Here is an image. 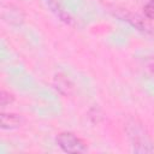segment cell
<instances>
[{
  "label": "cell",
  "instance_id": "cell-1",
  "mask_svg": "<svg viewBox=\"0 0 154 154\" xmlns=\"http://www.w3.org/2000/svg\"><path fill=\"white\" fill-rule=\"evenodd\" d=\"M126 136L130 141L134 152L137 153H150L154 150V143L143 125V123L137 118H129L124 125Z\"/></svg>",
  "mask_w": 154,
  "mask_h": 154
},
{
  "label": "cell",
  "instance_id": "cell-2",
  "mask_svg": "<svg viewBox=\"0 0 154 154\" xmlns=\"http://www.w3.org/2000/svg\"><path fill=\"white\" fill-rule=\"evenodd\" d=\"M58 147L66 153H84L87 150L85 142L72 132H61L57 137Z\"/></svg>",
  "mask_w": 154,
  "mask_h": 154
},
{
  "label": "cell",
  "instance_id": "cell-3",
  "mask_svg": "<svg viewBox=\"0 0 154 154\" xmlns=\"http://www.w3.org/2000/svg\"><path fill=\"white\" fill-rule=\"evenodd\" d=\"M8 8H10V11H7L5 6L2 7V18L5 20H7L8 23H11V24L22 23L24 16H23L20 8H18V7L13 6V5H8Z\"/></svg>",
  "mask_w": 154,
  "mask_h": 154
},
{
  "label": "cell",
  "instance_id": "cell-4",
  "mask_svg": "<svg viewBox=\"0 0 154 154\" xmlns=\"http://www.w3.org/2000/svg\"><path fill=\"white\" fill-rule=\"evenodd\" d=\"M22 124V118L14 113H2L1 114V128L5 130H12L19 128Z\"/></svg>",
  "mask_w": 154,
  "mask_h": 154
},
{
  "label": "cell",
  "instance_id": "cell-5",
  "mask_svg": "<svg viewBox=\"0 0 154 154\" xmlns=\"http://www.w3.org/2000/svg\"><path fill=\"white\" fill-rule=\"evenodd\" d=\"M55 85L57 89H59L61 93L64 94H70V91L72 90V84L70 83V81L66 77H61V76H57L55 77Z\"/></svg>",
  "mask_w": 154,
  "mask_h": 154
},
{
  "label": "cell",
  "instance_id": "cell-6",
  "mask_svg": "<svg viewBox=\"0 0 154 154\" xmlns=\"http://www.w3.org/2000/svg\"><path fill=\"white\" fill-rule=\"evenodd\" d=\"M142 69L143 71L150 76L152 78H154V55H149L146 57L142 61Z\"/></svg>",
  "mask_w": 154,
  "mask_h": 154
},
{
  "label": "cell",
  "instance_id": "cell-7",
  "mask_svg": "<svg viewBox=\"0 0 154 154\" xmlns=\"http://www.w3.org/2000/svg\"><path fill=\"white\" fill-rule=\"evenodd\" d=\"M144 16L149 19H154V0H147L143 6Z\"/></svg>",
  "mask_w": 154,
  "mask_h": 154
},
{
  "label": "cell",
  "instance_id": "cell-8",
  "mask_svg": "<svg viewBox=\"0 0 154 154\" xmlns=\"http://www.w3.org/2000/svg\"><path fill=\"white\" fill-rule=\"evenodd\" d=\"M0 100H1V106L5 107L6 105H8V103H11V102L13 101V95L10 94V93L6 91V90H1Z\"/></svg>",
  "mask_w": 154,
  "mask_h": 154
}]
</instances>
